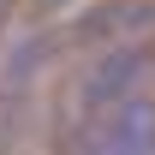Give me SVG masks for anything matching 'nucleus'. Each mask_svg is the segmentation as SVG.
Returning a JSON list of instances; mask_svg holds the SVG:
<instances>
[{"instance_id": "3", "label": "nucleus", "mask_w": 155, "mask_h": 155, "mask_svg": "<svg viewBox=\"0 0 155 155\" xmlns=\"http://www.w3.org/2000/svg\"><path fill=\"white\" fill-rule=\"evenodd\" d=\"M84 155H155V96L149 90L131 96L96 137H90Z\"/></svg>"}, {"instance_id": "1", "label": "nucleus", "mask_w": 155, "mask_h": 155, "mask_svg": "<svg viewBox=\"0 0 155 155\" xmlns=\"http://www.w3.org/2000/svg\"><path fill=\"white\" fill-rule=\"evenodd\" d=\"M149 72H155L149 42L101 48L96 60H84L78 78L66 84L60 107H54V143H60V149H72V155H84V149H90V137H96L101 125L125 107V101L149 90Z\"/></svg>"}, {"instance_id": "4", "label": "nucleus", "mask_w": 155, "mask_h": 155, "mask_svg": "<svg viewBox=\"0 0 155 155\" xmlns=\"http://www.w3.org/2000/svg\"><path fill=\"white\" fill-rule=\"evenodd\" d=\"M30 6V18H42V24H72V18H84L90 6H101V0H24Z\"/></svg>"}, {"instance_id": "2", "label": "nucleus", "mask_w": 155, "mask_h": 155, "mask_svg": "<svg viewBox=\"0 0 155 155\" xmlns=\"http://www.w3.org/2000/svg\"><path fill=\"white\" fill-rule=\"evenodd\" d=\"M149 30H155V0H101L84 18L54 30V54H66V48H96L101 54V48L149 42Z\"/></svg>"}]
</instances>
